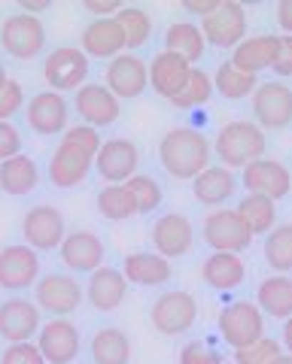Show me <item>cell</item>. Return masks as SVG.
<instances>
[{
  "label": "cell",
  "mask_w": 292,
  "mask_h": 364,
  "mask_svg": "<svg viewBox=\"0 0 292 364\" xmlns=\"http://www.w3.org/2000/svg\"><path fill=\"white\" fill-rule=\"evenodd\" d=\"M253 116L262 131H283L292 124V88L283 82H259L253 91Z\"/></svg>",
  "instance_id": "11"
},
{
  "label": "cell",
  "mask_w": 292,
  "mask_h": 364,
  "mask_svg": "<svg viewBox=\"0 0 292 364\" xmlns=\"http://www.w3.org/2000/svg\"><path fill=\"white\" fill-rule=\"evenodd\" d=\"M80 49L85 52V58H107L113 61L116 55L125 52V33H122L116 16L113 18H95L83 28Z\"/></svg>",
  "instance_id": "24"
},
{
  "label": "cell",
  "mask_w": 292,
  "mask_h": 364,
  "mask_svg": "<svg viewBox=\"0 0 292 364\" xmlns=\"http://www.w3.org/2000/svg\"><path fill=\"white\" fill-rule=\"evenodd\" d=\"M210 97H213V79H210L204 70L192 67L186 88L179 91V95L171 100V104H174L177 109H195V107H204Z\"/></svg>",
  "instance_id": "40"
},
{
  "label": "cell",
  "mask_w": 292,
  "mask_h": 364,
  "mask_svg": "<svg viewBox=\"0 0 292 364\" xmlns=\"http://www.w3.org/2000/svg\"><path fill=\"white\" fill-rule=\"evenodd\" d=\"M277 25L292 37V0H280L277 4Z\"/></svg>",
  "instance_id": "50"
},
{
  "label": "cell",
  "mask_w": 292,
  "mask_h": 364,
  "mask_svg": "<svg viewBox=\"0 0 292 364\" xmlns=\"http://www.w3.org/2000/svg\"><path fill=\"white\" fill-rule=\"evenodd\" d=\"M198 318V304L189 291L183 289H171L159 294L152 301V310H150V322L159 334L165 337H177V334H186L189 328L195 325Z\"/></svg>",
  "instance_id": "4"
},
{
  "label": "cell",
  "mask_w": 292,
  "mask_h": 364,
  "mask_svg": "<svg viewBox=\"0 0 292 364\" xmlns=\"http://www.w3.org/2000/svg\"><path fill=\"white\" fill-rule=\"evenodd\" d=\"M21 107H25V88L16 79H6L0 85V122H9Z\"/></svg>",
  "instance_id": "43"
},
{
  "label": "cell",
  "mask_w": 292,
  "mask_h": 364,
  "mask_svg": "<svg viewBox=\"0 0 292 364\" xmlns=\"http://www.w3.org/2000/svg\"><path fill=\"white\" fill-rule=\"evenodd\" d=\"M116 21H119V28L122 33H125V49H140V46L150 43L152 37V18L146 9L140 6H122L119 13H116Z\"/></svg>",
  "instance_id": "36"
},
{
  "label": "cell",
  "mask_w": 292,
  "mask_h": 364,
  "mask_svg": "<svg viewBox=\"0 0 292 364\" xmlns=\"http://www.w3.org/2000/svg\"><path fill=\"white\" fill-rule=\"evenodd\" d=\"M122 277L134 286H165L174 277V267L159 252H131L122 261Z\"/></svg>",
  "instance_id": "27"
},
{
  "label": "cell",
  "mask_w": 292,
  "mask_h": 364,
  "mask_svg": "<svg viewBox=\"0 0 292 364\" xmlns=\"http://www.w3.org/2000/svg\"><path fill=\"white\" fill-rule=\"evenodd\" d=\"M43 79H46L49 91H76L85 85L88 79V58L80 46H58L46 55L43 61Z\"/></svg>",
  "instance_id": "5"
},
{
  "label": "cell",
  "mask_w": 292,
  "mask_h": 364,
  "mask_svg": "<svg viewBox=\"0 0 292 364\" xmlns=\"http://www.w3.org/2000/svg\"><path fill=\"white\" fill-rule=\"evenodd\" d=\"M201 234H204V243L213 249V252H234V255H241L244 249L253 243L250 228L244 225L238 210H222V207L207 213L204 225H201Z\"/></svg>",
  "instance_id": "9"
},
{
  "label": "cell",
  "mask_w": 292,
  "mask_h": 364,
  "mask_svg": "<svg viewBox=\"0 0 292 364\" xmlns=\"http://www.w3.org/2000/svg\"><path fill=\"white\" fill-rule=\"evenodd\" d=\"M40 279V255L25 243L0 249V289L25 291Z\"/></svg>",
  "instance_id": "16"
},
{
  "label": "cell",
  "mask_w": 292,
  "mask_h": 364,
  "mask_svg": "<svg viewBox=\"0 0 292 364\" xmlns=\"http://www.w3.org/2000/svg\"><path fill=\"white\" fill-rule=\"evenodd\" d=\"M256 85H259V76H246L241 73L238 67H231L229 61L219 64L217 76H213V91H219L222 97L229 100H241V97H250Z\"/></svg>",
  "instance_id": "38"
},
{
  "label": "cell",
  "mask_w": 292,
  "mask_h": 364,
  "mask_svg": "<svg viewBox=\"0 0 292 364\" xmlns=\"http://www.w3.org/2000/svg\"><path fill=\"white\" fill-rule=\"evenodd\" d=\"M37 349L46 364H73L83 349V337L71 318H49L37 331Z\"/></svg>",
  "instance_id": "13"
},
{
  "label": "cell",
  "mask_w": 292,
  "mask_h": 364,
  "mask_svg": "<svg viewBox=\"0 0 292 364\" xmlns=\"http://www.w3.org/2000/svg\"><path fill=\"white\" fill-rule=\"evenodd\" d=\"M122 186L128 188V195L134 198V203H137V215L155 213V210L162 207V200H165L162 186L150 173H134L128 182H122Z\"/></svg>",
  "instance_id": "39"
},
{
  "label": "cell",
  "mask_w": 292,
  "mask_h": 364,
  "mask_svg": "<svg viewBox=\"0 0 292 364\" xmlns=\"http://www.w3.org/2000/svg\"><path fill=\"white\" fill-rule=\"evenodd\" d=\"M58 252L64 267L73 273H95L98 267H104V258H107L104 240L95 231H71L64 237Z\"/></svg>",
  "instance_id": "21"
},
{
  "label": "cell",
  "mask_w": 292,
  "mask_h": 364,
  "mask_svg": "<svg viewBox=\"0 0 292 364\" xmlns=\"http://www.w3.org/2000/svg\"><path fill=\"white\" fill-rule=\"evenodd\" d=\"M150 73V88L155 95H162L167 100H174L179 91L186 88L189 82V73H192V64H189L183 55H174V52H159L155 58L146 67Z\"/></svg>",
  "instance_id": "23"
},
{
  "label": "cell",
  "mask_w": 292,
  "mask_h": 364,
  "mask_svg": "<svg viewBox=\"0 0 292 364\" xmlns=\"http://www.w3.org/2000/svg\"><path fill=\"white\" fill-rule=\"evenodd\" d=\"M238 215L244 219V225L250 228V234H268L271 228L277 225V207H274V200H268L262 195H246L238 207Z\"/></svg>",
  "instance_id": "34"
},
{
  "label": "cell",
  "mask_w": 292,
  "mask_h": 364,
  "mask_svg": "<svg viewBox=\"0 0 292 364\" xmlns=\"http://www.w3.org/2000/svg\"><path fill=\"white\" fill-rule=\"evenodd\" d=\"M33 304L40 306V313L46 310L55 318H67L83 304V286L67 273H46L33 282Z\"/></svg>",
  "instance_id": "6"
},
{
  "label": "cell",
  "mask_w": 292,
  "mask_h": 364,
  "mask_svg": "<svg viewBox=\"0 0 292 364\" xmlns=\"http://www.w3.org/2000/svg\"><path fill=\"white\" fill-rule=\"evenodd\" d=\"M201 37L204 43L217 46V49H234L246 37V9L244 4L234 0H219V6L213 9L207 18H201Z\"/></svg>",
  "instance_id": "8"
},
{
  "label": "cell",
  "mask_w": 292,
  "mask_h": 364,
  "mask_svg": "<svg viewBox=\"0 0 292 364\" xmlns=\"http://www.w3.org/2000/svg\"><path fill=\"white\" fill-rule=\"evenodd\" d=\"M40 182V167L31 155L19 152L16 158L0 161V191H6L9 198H25L37 188Z\"/></svg>",
  "instance_id": "29"
},
{
  "label": "cell",
  "mask_w": 292,
  "mask_h": 364,
  "mask_svg": "<svg viewBox=\"0 0 292 364\" xmlns=\"http://www.w3.org/2000/svg\"><path fill=\"white\" fill-rule=\"evenodd\" d=\"M277 58V37L274 33H259V37H246L231 49V67H238L246 76H259L262 70H271Z\"/></svg>",
  "instance_id": "26"
},
{
  "label": "cell",
  "mask_w": 292,
  "mask_h": 364,
  "mask_svg": "<svg viewBox=\"0 0 292 364\" xmlns=\"http://www.w3.org/2000/svg\"><path fill=\"white\" fill-rule=\"evenodd\" d=\"M219 6V0H186L183 9L186 13H192V16H201V18H207L213 9Z\"/></svg>",
  "instance_id": "49"
},
{
  "label": "cell",
  "mask_w": 292,
  "mask_h": 364,
  "mask_svg": "<svg viewBox=\"0 0 292 364\" xmlns=\"http://www.w3.org/2000/svg\"><path fill=\"white\" fill-rule=\"evenodd\" d=\"M83 6H85L95 18H113V16L119 13V9H122L119 0H85Z\"/></svg>",
  "instance_id": "48"
},
{
  "label": "cell",
  "mask_w": 292,
  "mask_h": 364,
  "mask_svg": "<svg viewBox=\"0 0 292 364\" xmlns=\"http://www.w3.org/2000/svg\"><path fill=\"white\" fill-rule=\"evenodd\" d=\"M0 46H4L6 55H13L19 61L37 58L46 49V25L40 21V16H6L4 25H0Z\"/></svg>",
  "instance_id": "3"
},
{
  "label": "cell",
  "mask_w": 292,
  "mask_h": 364,
  "mask_svg": "<svg viewBox=\"0 0 292 364\" xmlns=\"http://www.w3.org/2000/svg\"><path fill=\"white\" fill-rule=\"evenodd\" d=\"M152 246L162 258H179L189 255L195 246V228L189 222V215L183 213H165L159 215V222L152 225Z\"/></svg>",
  "instance_id": "19"
},
{
  "label": "cell",
  "mask_w": 292,
  "mask_h": 364,
  "mask_svg": "<svg viewBox=\"0 0 292 364\" xmlns=\"http://www.w3.org/2000/svg\"><path fill=\"white\" fill-rule=\"evenodd\" d=\"M234 188H238V179H234L231 170L226 167H207V170H201V173L192 179V195L198 203H204V207H222L231 195H234Z\"/></svg>",
  "instance_id": "30"
},
{
  "label": "cell",
  "mask_w": 292,
  "mask_h": 364,
  "mask_svg": "<svg viewBox=\"0 0 292 364\" xmlns=\"http://www.w3.org/2000/svg\"><path fill=\"white\" fill-rule=\"evenodd\" d=\"M61 143H71V146H76V149H83V152H88L95 158L104 140H100V134L95 128H88V124H73V128H67L61 134Z\"/></svg>",
  "instance_id": "42"
},
{
  "label": "cell",
  "mask_w": 292,
  "mask_h": 364,
  "mask_svg": "<svg viewBox=\"0 0 292 364\" xmlns=\"http://www.w3.org/2000/svg\"><path fill=\"white\" fill-rule=\"evenodd\" d=\"M0 364H46L43 352L37 349V343H9L0 355Z\"/></svg>",
  "instance_id": "44"
},
{
  "label": "cell",
  "mask_w": 292,
  "mask_h": 364,
  "mask_svg": "<svg viewBox=\"0 0 292 364\" xmlns=\"http://www.w3.org/2000/svg\"><path fill=\"white\" fill-rule=\"evenodd\" d=\"M265 261L268 267L277 273H289L292 270V222L289 225H274L265 234Z\"/></svg>",
  "instance_id": "35"
},
{
  "label": "cell",
  "mask_w": 292,
  "mask_h": 364,
  "mask_svg": "<svg viewBox=\"0 0 292 364\" xmlns=\"http://www.w3.org/2000/svg\"><path fill=\"white\" fill-rule=\"evenodd\" d=\"M73 109L76 116L83 119V124H88V128H110V124H116L119 116H122V100L110 91L107 85H83L73 91Z\"/></svg>",
  "instance_id": "12"
},
{
  "label": "cell",
  "mask_w": 292,
  "mask_h": 364,
  "mask_svg": "<svg viewBox=\"0 0 292 364\" xmlns=\"http://www.w3.org/2000/svg\"><path fill=\"white\" fill-rule=\"evenodd\" d=\"M283 343H286V349H289V355H292V316L283 322Z\"/></svg>",
  "instance_id": "52"
},
{
  "label": "cell",
  "mask_w": 292,
  "mask_h": 364,
  "mask_svg": "<svg viewBox=\"0 0 292 364\" xmlns=\"http://www.w3.org/2000/svg\"><path fill=\"white\" fill-rule=\"evenodd\" d=\"M271 70L277 76H292V37L289 33L277 37V58L271 64Z\"/></svg>",
  "instance_id": "47"
},
{
  "label": "cell",
  "mask_w": 292,
  "mask_h": 364,
  "mask_svg": "<svg viewBox=\"0 0 292 364\" xmlns=\"http://www.w3.org/2000/svg\"><path fill=\"white\" fill-rule=\"evenodd\" d=\"M49 6H52L49 0H21V4H19V9H21V13H25V16H37V13H46Z\"/></svg>",
  "instance_id": "51"
},
{
  "label": "cell",
  "mask_w": 292,
  "mask_h": 364,
  "mask_svg": "<svg viewBox=\"0 0 292 364\" xmlns=\"http://www.w3.org/2000/svg\"><path fill=\"white\" fill-rule=\"evenodd\" d=\"M21 234H25V246H31L33 252H52L61 249L67 237V225L61 210L49 207V203H37L25 213L21 219Z\"/></svg>",
  "instance_id": "10"
},
{
  "label": "cell",
  "mask_w": 292,
  "mask_h": 364,
  "mask_svg": "<svg viewBox=\"0 0 292 364\" xmlns=\"http://www.w3.org/2000/svg\"><path fill=\"white\" fill-rule=\"evenodd\" d=\"M104 85L113 91L119 100H134L140 97L146 85H150V73H146V61L134 52H122L107 64Z\"/></svg>",
  "instance_id": "18"
},
{
  "label": "cell",
  "mask_w": 292,
  "mask_h": 364,
  "mask_svg": "<svg viewBox=\"0 0 292 364\" xmlns=\"http://www.w3.org/2000/svg\"><path fill=\"white\" fill-rule=\"evenodd\" d=\"M280 352L283 349H280L274 337H262L244 349H234V364H271Z\"/></svg>",
  "instance_id": "41"
},
{
  "label": "cell",
  "mask_w": 292,
  "mask_h": 364,
  "mask_svg": "<svg viewBox=\"0 0 292 364\" xmlns=\"http://www.w3.org/2000/svg\"><path fill=\"white\" fill-rule=\"evenodd\" d=\"M21 152V134L16 124L9 122H0V161H6V158H16Z\"/></svg>",
  "instance_id": "46"
},
{
  "label": "cell",
  "mask_w": 292,
  "mask_h": 364,
  "mask_svg": "<svg viewBox=\"0 0 292 364\" xmlns=\"http://www.w3.org/2000/svg\"><path fill=\"white\" fill-rule=\"evenodd\" d=\"M204 37H201L198 25L192 21H177L165 31V52H174V55H183V58L195 67V61L204 55Z\"/></svg>",
  "instance_id": "33"
},
{
  "label": "cell",
  "mask_w": 292,
  "mask_h": 364,
  "mask_svg": "<svg viewBox=\"0 0 292 364\" xmlns=\"http://www.w3.org/2000/svg\"><path fill=\"white\" fill-rule=\"evenodd\" d=\"M271 364H292V355H289V352H280V355Z\"/></svg>",
  "instance_id": "53"
},
{
  "label": "cell",
  "mask_w": 292,
  "mask_h": 364,
  "mask_svg": "<svg viewBox=\"0 0 292 364\" xmlns=\"http://www.w3.org/2000/svg\"><path fill=\"white\" fill-rule=\"evenodd\" d=\"M268 149V136L256 122L234 119L229 124H222L217 140H213V152L219 158V167L226 170H244L246 164L265 158Z\"/></svg>",
  "instance_id": "2"
},
{
  "label": "cell",
  "mask_w": 292,
  "mask_h": 364,
  "mask_svg": "<svg viewBox=\"0 0 292 364\" xmlns=\"http://www.w3.org/2000/svg\"><path fill=\"white\" fill-rule=\"evenodd\" d=\"M179 364H222V355L217 349H210L207 343L192 340V343H186L179 349Z\"/></svg>",
  "instance_id": "45"
},
{
  "label": "cell",
  "mask_w": 292,
  "mask_h": 364,
  "mask_svg": "<svg viewBox=\"0 0 292 364\" xmlns=\"http://www.w3.org/2000/svg\"><path fill=\"white\" fill-rule=\"evenodd\" d=\"M92 167H95V158L88 152L76 149L71 143H58V149L49 158V182L55 188H76L88 179Z\"/></svg>",
  "instance_id": "22"
},
{
  "label": "cell",
  "mask_w": 292,
  "mask_h": 364,
  "mask_svg": "<svg viewBox=\"0 0 292 364\" xmlns=\"http://www.w3.org/2000/svg\"><path fill=\"white\" fill-rule=\"evenodd\" d=\"M244 188L250 195H262L277 203L292 191V173L277 158H259V161L244 167Z\"/></svg>",
  "instance_id": "17"
},
{
  "label": "cell",
  "mask_w": 292,
  "mask_h": 364,
  "mask_svg": "<svg viewBox=\"0 0 292 364\" xmlns=\"http://www.w3.org/2000/svg\"><path fill=\"white\" fill-rule=\"evenodd\" d=\"M210 158L213 146L195 128H171L159 140V161L174 179H195L201 170L210 167Z\"/></svg>",
  "instance_id": "1"
},
{
  "label": "cell",
  "mask_w": 292,
  "mask_h": 364,
  "mask_svg": "<svg viewBox=\"0 0 292 364\" xmlns=\"http://www.w3.org/2000/svg\"><path fill=\"white\" fill-rule=\"evenodd\" d=\"M92 361L95 364H128L131 361V340L116 325L98 328L92 337Z\"/></svg>",
  "instance_id": "32"
},
{
  "label": "cell",
  "mask_w": 292,
  "mask_h": 364,
  "mask_svg": "<svg viewBox=\"0 0 292 364\" xmlns=\"http://www.w3.org/2000/svg\"><path fill=\"white\" fill-rule=\"evenodd\" d=\"M43 325L40 306L28 298H9L0 304V337L6 343H28Z\"/></svg>",
  "instance_id": "20"
},
{
  "label": "cell",
  "mask_w": 292,
  "mask_h": 364,
  "mask_svg": "<svg viewBox=\"0 0 292 364\" xmlns=\"http://www.w3.org/2000/svg\"><path fill=\"white\" fill-rule=\"evenodd\" d=\"M6 79H9V76H6V67H4V64H0V85H4V82H6Z\"/></svg>",
  "instance_id": "54"
},
{
  "label": "cell",
  "mask_w": 292,
  "mask_h": 364,
  "mask_svg": "<svg viewBox=\"0 0 292 364\" xmlns=\"http://www.w3.org/2000/svg\"><path fill=\"white\" fill-rule=\"evenodd\" d=\"M256 306L271 318L286 322L292 316V279L286 273H274V277L259 282V289H256Z\"/></svg>",
  "instance_id": "31"
},
{
  "label": "cell",
  "mask_w": 292,
  "mask_h": 364,
  "mask_svg": "<svg viewBox=\"0 0 292 364\" xmlns=\"http://www.w3.org/2000/svg\"><path fill=\"white\" fill-rule=\"evenodd\" d=\"M98 213L107 222H128L131 215H137V203L125 186H104L98 191Z\"/></svg>",
  "instance_id": "37"
},
{
  "label": "cell",
  "mask_w": 292,
  "mask_h": 364,
  "mask_svg": "<svg viewBox=\"0 0 292 364\" xmlns=\"http://www.w3.org/2000/svg\"><path fill=\"white\" fill-rule=\"evenodd\" d=\"M201 279L217 291H231L246 279V264L241 255L234 252H213L201 264Z\"/></svg>",
  "instance_id": "28"
},
{
  "label": "cell",
  "mask_w": 292,
  "mask_h": 364,
  "mask_svg": "<svg viewBox=\"0 0 292 364\" xmlns=\"http://www.w3.org/2000/svg\"><path fill=\"white\" fill-rule=\"evenodd\" d=\"M88 304L95 306L98 313H113L122 306L128 294V279L122 277V270L116 267H98L95 273H88Z\"/></svg>",
  "instance_id": "25"
},
{
  "label": "cell",
  "mask_w": 292,
  "mask_h": 364,
  "mask_svg": "<svg viewBox=\"0 0 292 364\" xmlns=\"http://www.w3.org/2000/svg\"><path fill=\"white\" fill-rule=\"evenodd\" d=\"M25 119H28V128L40 136L64 134L67 122H71V104L58 91H40V95H33L28 100Z\"/></svg>",
  "instance_id": "15"
},
{
  "label": "cell",
  "mask_w": 292,
  "mask_h": 364,
  "mask_svg": "<svg viewBox=\"0 0 292 364\" xmlns=\"http://www.w3.org/2000/svg\"><path fill=\"white\" fill-rule=\"evenodd\" d=\"M137 164H140V152L131 140H125V136L104 140L98 155H95L98 176L104 179L107 186H122V182H128L134 173H137Z\"/></svg>",
  "instance_id": "14"
},
{
  "label": "cell",
  "mask_w": 292,
  "mask_h": 364,
  "mask_svg": "<svg viewBox=\"0 0 292 364\" xmlns=\"http://www.w3.org/2000/svg\"><path fill=\"white\" fill-rule=\"evenodd\" d=\"M219 334L231 349H244L265 337V313L250 301H234L219 313Z\"/></svg>",
  "instance_id": "7"
}]
</instances>
